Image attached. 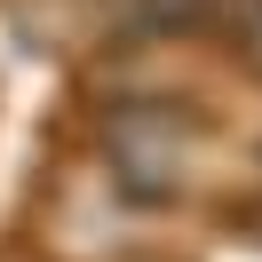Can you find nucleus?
<instances>
[{"label":"nucleus","instance_id":"nucleus-3","mask_svg":"<svg viewBox=\"0 0 262 262\" xmlns=\"http://www.w3.org/2000/svg\"><path fill=\"white\" fill-rule=\"evenodd\" d=\"M230 48H238L246 72H262V0H238L230 8Z\"/></svg>","mask_w":262,"mask_h":262},{"label":"nucleus","instance_id":"nucleus-2","mask_svg":"<svg viewBox=\"0 0 262 262\" xmlns=\"http://www.w3.org/2000/svg\"><path fill=\"white\" fill-rule=\"evenodd\" d=\"M223 16H230L223 0H127V32H143V40H183V32L223 24Z\"/></svg>","mask_w":262,"mask_h":262},{"label":"nucleus","instance_id":"nucleus-1","mask_svg":"<svg viewBox=\"0 0 262 262\" xmlns=\"http://www.w3.org/2000/svg\"><path fill=\"white\" fill-rule=\"evenodd\" d=\"M112 159H119L112 175H119L127 199H175L183 191V159H191V127L175 112H127Z\"/></svg>","mask_w":262,"mask_h":262}]
</instances>
